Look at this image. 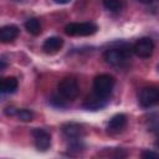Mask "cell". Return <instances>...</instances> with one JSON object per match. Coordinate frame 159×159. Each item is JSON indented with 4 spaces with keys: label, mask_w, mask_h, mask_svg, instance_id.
I'll return each instance as SVG.
<instances>
[{
    "label": "cell",
    "mask_w": 159,
    "mask_h": 159,
    "mask_svg": "<svg viewBox=\"0 0 159 159\" xmlns=\"http://www.w3.org/2000/svg\"><path fill=\"white\" fill-rule=\"evenodd\" d=\"M57 4H67V2H70L71 0H55Z\"/></svg>",
    "instance_id": "cell-19"
},
{
    "label": "cell",
    "mask_w": 159,
    "mask_h": 159,
    "mask_svg": "<svg viewBox=\"0 0 159 159\" xmlns=\"http://www.w3.org/2000/svg\"><path fill=\"white\" fill-rule=\"evenodd\" d=\"M103 6L109 11H119L122 9V0H103Z\"/></svg>",
    "instance_id": "cell-15"
},
{
    "label": "cell",
    "mask_w": 159,
    "mask_h": 159,
    "mask_svg": "<svg viewBox=\"0 0 159 159\" xmlns=\"http://www.w3.org/2000/svg\"><path fill=\"white\" fill-rule=\"evenodd\" d=\"M140 2H143V4H150L153 0H139Z\"/></svg>",
    "instance_id": "cell-20"
},
{
    "label": "cell",
    "mask_w": 159,
    "mask_h": 159,
    "mask_svg": "<svg viewBox=\"0 0 159 159\" xmlns=\"http://www.w3.org/2000/svg\"><path fill=\"white\" fill-rule=\"evenodd\" d=\"M58 93L65 99L72 101L77 98L80 94V86L78 82L72 77H66L58 83Z\"/></svg>",
    "instance_id": "cell-4"
},
{
    "label": "cell",
    "mask_w": 159,
    "mask_h": 159,
    "mask_svg": "<svg viewBox=\"0 0 159 159\" xmlns=\"http://www.w3.org/2000/svg\"><path fill=\"white\" fill-rule=\"evenodd\" d=\"M16 116L19 117L20 120H24V122H30L34 118V113L29 109H17Z\"/></svg>",
    "instance_id": "cell-17"
},
{
    "label": "cell",
    "mask_w": 159,
    "mask_h": 159,
    "mask_svg": "<svg viewBox=\"0 0 159 159\" xmlns=\"http://www.w3.org/2000/svg\"><path fill=\"white\" fill-rule=\"evenodd\" d=\"M25 29L34 36H37L41 34V24L39 21V19L36 17H32V19H29L26 22H25Z\"/></svg>",
    "instance_id": "cell-14"
},
{
    "label": "cell",
    "mask_w": 159,
    "mask_h": 159,
    "mask_svg": "<svg viewBox=\"0 0 159 159\" xmlns=\"http://www.w3.org/2000/svg\"><path fill=\"white\" fill-rule=\"evenodd\" d=\"M62 132L63 134L68 138V139H72V138H81L84 133L83 128L81 124H77V123H66L63 127H62Z\"/></svg>",
    "instance_id": "cell-12"
},
{
    "label": "cell",
    "mask_w": 159,
    "mask_h": 159,
    "mask_svg": "<svg viewBox=\"0 0 159 159\" xmlns=\"http://www.w3.org/2000/svg\"><path fill=\"white\" fill-rule=\"evenodd\" d=\"M32 137L35 140V145L39 150H47L51 145V135L48 132L41 128H35L32 130Z\"/></svg>",
    "instance_id": "cell-7"
},
{
    "label": "cell",
    "mask_w": 159,
    "mask_h": 159,
    "mask_svg": "<svg viewBox=\"0 0 159 159\" xmlns=\"http://www.w3.org/2000/svg\"><path fill=\"white\" fill-rule=\"evenodd\" d=\"M158 70H159V65H158Z\"/></svg>",
    "instance_id": "cell-22"
},
{
    "label": "cell",
    "mask_w": 159,
    "mask_h": 159,
    "mask_svg": "<svg viewBox=\"0 0 159 159\" xmlns=\"http://www.w3.org/2000/svg\"><path fill=\"white\" fill-rule=\"evenodd\" d=\"M155 145H157V147H159V134H158V140H157V143H155Z\"/></svg>",
    "instance_id": "cell-21"
},
{
    "label": "cell",
    "mask_w": 159,
    "mask_h": 159,
    "mask_svg": "<svg viewBox=\"0 0 159 159\" xmlns=\"http://www.w3.org/2000/svg\"><path fill=\"white\" fill-rule=\"evenodd\" d=\"M17 80L15 77H5L1 81L0 91L2 93H12L17 89Z\"/></svg>",
    "instance_id": "cell-13"
},
{
    "label": "cell",
    "mask_w": 159,
    "mask_h": 159,
    "mask_svg": "<svg viewBox=\"0 0 159 159\" xmlns=\"http://www.w3.org/2000/svg\"><path fill=\"white\" fill-rule=\"evenodd\" d=\"M159 102V91L154 87H144L139 93V104L143 108H149Z\"/></svg>",
    "instance_id": "cell-5"
},
{
    "label": "cell",
    "mask_w": 159,
    "mask_h": 159,
    "mask_svg": "<svg viewBox=\"0 0 159 159\" xmlns=\"http://www.w3.org/2000/svg\"><path fill=\"white\" fill-rule=\"evenodd\" d=\"M107 98H103V97H99L98 94L93 93L92 96H89L84 103H83V107L87 108V109H91V111H97V109H101L102 107L106 106L107 103Z\"/></svg>",
    "instance_id": "cell-11"
},
{
    "label": "cell",
    "mask_w": 159,
    "mask_h": 159,
    "mask_svg": "<svg viewBox=\"0 0 159 159\" xmlns=\"http://www.w3.org/2000/svg\"><path fill=\"white\" fill-rule=\"evenodd\" d=\"M19 27L15 25H5L0 29V40L2 43L12 42L19 36Z\"/></svg>",
    "instance_id": "cell-9"
},
{
    "label": "cell",
    "mask_w": 159,
    "mask_h": 159,
    "mask_svg": "<svg viewBox=\"0 0 159 159\" xmlns=\"http://www.w3.org/2000/svg\"><path fill=\"white\" fill-rule=\"evenodd\" d=\"M153 51H154V42L149 37H142V39H139L134 43V46H133V52L138 57H142V58L150 57L152 53H153Z\"/></svg>",
    "instance_id": "cell-6"
},
{
    "label": "cell",
    "mask_w": 159,
    "mask_h": 159,
    "mask_svg": "<svg viewBox=\"0 0 159 159\" xmlns=\"http://www.w3.org/2000/svg\"><path fill=\"white\" fill-rule=\"evenodd\" d=\"M125 125H127V117H125V114H122V113L120 114H116L108 122L107 130L111 134H117V133H120L125 128Z\"/></svg>",
    "instance_id": "cell-8"
},
{
    "label": "cell",
    "mask_w": 159,
    "mask_h": 159,
    "mask_svg": "<svg viewBox=\"0 0 159 159\" xmlns=\"http://www.w3.org/2000/svg\"><path fill=\"white\" fill-rule=\"evenodd\" d=\"M82 149H83V143L80 140V138H72L68 144V152L80 153Z\"/></svg>",
    "instance_id": "cell-16"
},
{
    "label": "cell",
    "mask_w": 159,
    "mask_h": 159,
    "mask_svg": "<svg viewBox=\"0 0 159 159\" xmlns=\"http://www.w3.org/2000/svg\"><path fill=\"white\" fill-rule=\"evenodd\" d=\"M62 45H63V40L61 37L52 36V37H48L45 40V42L42 45V50L48 55H53L61 50Z\"/></svg>",
    "instance_id": "cell-10"
},
{
    "label": "cell",
    "mask_w": 159,
    "mask_h": 159,
    "mask_svg": "<svg viewBox=\"0 0 159 159\" xmlns=\"http://www.w3.org/2000/svg\"><path fill=\"white\" fill-rule=\"evenodd\" d=\"M132 50L127 45H122L118 47H111L104 52V60L108 65L112 66H122L130 57Z\"/></svg>",
    "instance_id": "cell-1"
},
{
    "label": "cell",
    "mask_w": 159,
    "mask_h": 159,
    "mask_svg": "<svg viewBox=\"0 0 159 159\" xmlns=\"http://www.w3.org/2000/svg\"><path fill=\"white\" fill-rule=\"evenodd\" d=\"M114 77L107 73H102L98 75L94 80H93V92L96 94H98L99 97L103 98H108L113 91L114 87Z\"/></svg>",
    "instance_id": "cell-2"
},
{
    "label": "cell",
    "mask_w": 159,
    "mask_h": 159,
    "mask_svg": "<svg viewBox=\"0 0 159 159\" xmlns=\"http://www.w3.org/2000/svg\"><path fill=\"white\" fill-rule=\"evenodd\" d=\"M98 30L93 22H71L66 25L65 32L68 36H89Z\"/></svg>",
    "instance_id": "cell-3"
},
{
    "label": "cell",
    "mask_w": 159,
    "mask_h": 159,
    "mask_svg": "<svg viewBox=\"0 0 159 159\" xmlns=\"http://www.w3.org/2000/svg\"><path fill=\"white\" fill-rule=\"evenodd\" d=\"M142 157L143 158H158L159 154L158 153H154V152H143L142 153Z\"/></svg>",
    "instance_id": "cell-18"
}]
</instances>
